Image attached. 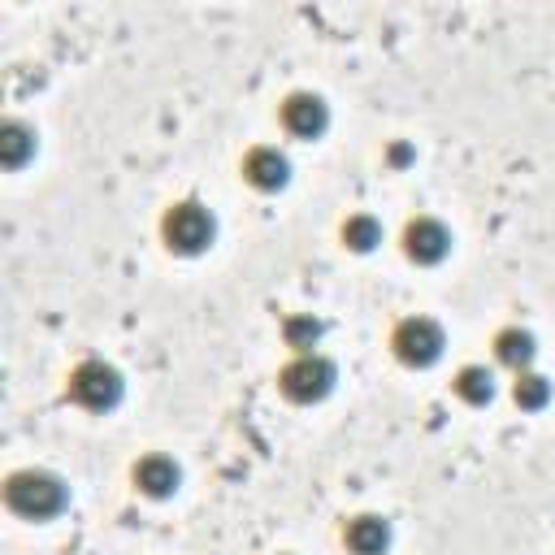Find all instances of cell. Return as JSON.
Instances as JSON below:
<instances>
[{
	"label": "cell",
	"mask_w": 555,
	"mask_h": 555,
	"mask_svg": "<svg viewBox=\"0 0 555 555\" xmlns=\"http://www.w3.org/2000/svg\"><path fill=\"white\" fill-rule=\"evenodd\" d=\"M4 503H9V512L26 516V520H52V516L65 512L69 490L48 468H17L4 481Z\"/></svg>",
	"instance_id": "obj_1"
},
{
	"label": "cell",
	"mask_w": 555,
	"mask_h": 555,
	"mask_svg": "<svg viewBox=\"0 0 555 555\" xmlns=\"http://www.w3.org/2000/svg\"><path fill=\"white\" fill-rule=\"evenodd\" d=\"M160 238H165V247L178 251V256H199V251L212 247L217 221H212V212H208L204 204L182 199V204H173V208L160 217Z\"/></svg>",
	"instance_id": "obj_2"
},
{
	"label": "cell",
	"mask_w": 555,
	"mask_h": 555,
	"mask_svg": "<svg viewBox=\"0 0 555 555\" xmlns=\"http://www.w3.org/2000/svg\"><path fill=\"white\" fill-rule=\"evenodd\" d=\"M121 390H126V382L108 360H82L65 377V395L87 412H113L121 403Z\"/></svg>",
	"instance_id": "obj_3"
},
{
	"label": "cell",
	"mask_w": 555,
	"mask_h": 555,
	"mask_svg": "<svg viewBox=\"0 0 555 555\" xmlns=\"http://www.w3.org/2000/svg\"><path fill=\"white\" fill-rule=\"evenodd\" d=\"M338 382V369L334 360H325L321 351H308V356H295L282 373H278V390L291 399V403H321Z\"/></svg>",
	"instance_id": "obj_4"
},
{
	"label": "cell",
	"mask_w": 555,
	"mask_h": 555,
	"mask_svg": "<svg viewBox=\"0 0 555 555\" xmlns=\"http://www.w3.org/2000/svg\"><path fill=\"white\" fill-rule=\"evenodd\" d=\"M442 347H447V334L434 317H403L390 334V351L408 364V369H429L442 360Z\"/></svg>",
	"instance_id": "obj_5"
},
{
	"label": "cell",
	"mask_w": 555,
	"mask_h": 555,
	"mask_svg": "<svg viewBox=\"0 0 555 555\" xmlns=\"http://www.w3.org/2000/svg\"><path fill=\"white\" fill-rule=\"evenodd\" d=\"M451 251V230L438 217H412L403 225V256L412 264H442Z\"/></svg>",
	"instance_id": "obj_6"
},
{
	"label": "cell",
	"mask_w": 555,
	"mask_h": 555,
	"mask_svg": "<svg viewBox=\"0 0 555 555\" xmlns=\"http://www.w3.org/2000/svg\"><path fill=\"white\" fill-rule=\"evenodd\" d=\"M282 126L295 139H321L325 126H330V104L317 91H291L282 100Z\"/></svg>",
	"instance_id": "obj_7"
},
{
	"label": "cell",
	"mask_w": 555,
	"mask_h": 555,
	"mask_svg": "<svg viewBox=\"0 0 555 555\" xmlns=\"http://www.w3.org/2000/svg\"><path fill=\"white\" fill-rule=\"evenodd\" d=\"M130 477H134V490L147 494V499H169V494H178V486H182V468H178L169 455H160V451L134 460Z\"/></svg>",
	"instance_id": "obj_8"
},
{
	"label": "cell",
	"mask_w": 555,
	"mask_h": 555,
	"mask_svg": "<svg viewBox=\"0 0 555 555\" xmlns=\"http://www.w3.org/2000/svg\"><path fill=\"white\" fill-rule=\"evenodd\" d=\"M243 178L256 186V191H282L291 182V160L286 152L278 147H251L243 156Z\"/></svg>",
	"instance_id": "obj_9"
},
{
	"label": "cell",
	"mask_w": 555,
	"mask_h": 555,
	"mask_svg": "<svg viewBox=\"0 0 555 555\" xmlns=\"http://www.w3.org/2000/svg\"><path fill=\"white\" fill-rule=\"evenodd\" d=\"M343 542H347L351 555H386V546H390V520L377 516V512H360V516L347 520Z\"/></svg>",
	"instance_id": "obj_10"
},
{
	"label": "cell",
	"mask_w": 555,
	"mask_h": 555,
	"mask_svg": "<svg viewBox=\"0 0 555 555\" xmlns=\"http://www.w3.org/2000/svg\"><path fill=\"white\" fill-rule=\"evenodd\" d=\"M494 356H499V364H507L512 373H525V369L533 364V356H538V338H533L529 330H520V325H507V330L494 334Z\"/></svg>",
	"instance_id": "obj_11"
},
{
	"label": "cell",
	"mask_w": 555,
	"mask_h": 555,
	"mask_svg": "<svg viewBox=\"0 0 555 555\" xmlns=\"http://www.w3.org/2000/svg\"><path fill=\"white\" fill-rule=\"evenodd\" d=\"M35 156V130L17 117L0 121V165L4 169H22L26 160Z\"/></svg>",
	"instance_id": "obj_12"
},
{
	"label": "cell",
	"mask_w": 555,
	"mask_h": 555,
	"mask_svg": "<svg viewBox=\"0 0 555 555\" xmlns=\"http://www.w3.org/2000/svg\"><path fill=\"white\" fill-rule=\"evenodd\" d=\"M451 386H455V395H460L464 403H473V408H481V403L494 399V373H490L486 364H464Z\"/></svg>",
	"instance_id": "obj_13"
},
{
	"label": "cell",
	"mask_w": 555,
	"mask_h": 555,
	"mask_svg": "<svg viewBox=\"0 0 555 555\" xmlns=\"http://www.w3.org/2000/svg\"><path fill=\"white\" fill-rule=\"evenodd\" d=\"M343 247H351V251H373L377 243H382V221L377 217H369V212H351L347 221H343Z\"/></svg>",
	"instance_id": "obj_14"
},
{
	"label": "cell",
	"mask_w": 555,
	"mask_h": 555,
	"mask_svg": "<svg viewBox=\"0 0 555 555\" xmlns=\"http://www.w3.org/2000/svg\"><path fill=\"white\" fill-rule=\"evenodd\" d=\"M282 338H286V347H291L295 356H308V351L321 343V321L308 317V312H295V317L282 321Z\"/></svg>",
	"instance_id": "obj_15"
},
{
	"label": "cell",
	"mask_w": 555,
	"mask_h": 555,
	"mask_svg": "<svg viewBox=\"0 0 555 555\" xmlns=\"http://www.w3.org/2000/svg\"><path fill=\"white\" fill-rule=\"evenodd\" d=\"M512 399H516V408L538 412V408H546V403H551V382H546L542 373L525 369V373H516V382H512Z\"/></svg>",
	"instance_id": "obj_16"
},
{
	"label": "cell",
	"mask_w": 555,
	"mask_h": 555,
	"mask_svg": "<svg viewBox=\"0 0 555 555\" xmlns=\"http://www.w3.org/2000/svg\"><path fill=\"white\" fill-rule=\"evenodd\" d=\"M408 156H412V152H408V147H403V143H399V147H395V152H390V160H395V165H403V160H408Z\"/></svg>",
	"instance_id": "obj_17"
}]
</instances>
